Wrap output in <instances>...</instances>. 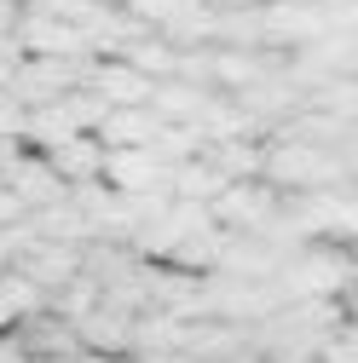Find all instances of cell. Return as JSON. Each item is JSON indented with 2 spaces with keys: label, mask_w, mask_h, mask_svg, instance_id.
Here are the masks:
<instances>
[{
  "label": "cell",
  "mask_w": 358,
  "mask_h": 363,
  "mask_svg": "<svg viewBox=\"0 0 358 363\" xmlns=\"http://www.w3.org/2000/svg\"><path fill=\"white\" fill-rule=\"evenodd\" d=\"M260 185H272L278 196H306V191H330V185H352V167L330 150H312V145H272L266 139L260 156Z\"/></svg>",
  "instance_id": "1"
},
{
  "label": "cell",
  "mask_w": 358,
  "mask_h": 363,
  "mask_svg": "<svg viewBox=\"0 0 358 363\" xmlns=\"http://www.w3.org/2000/svg\"><path fill=\"white\" fill-rule=\"evenodd\" d=\"M278 208H283V196L272 185H260V179H237V185H226V191L214 196L208 219L219 225V231H232V237H254L260 225L278 219Z\"/></svg>",
  "instance_id": "2"
},
{
  "label": "cell",
  "mask_w": 358,
  "mask_h": 363,
  "mask_svg": "<svg viewBox=\"0 0 358 363\" xmlns=\"http://www.w3.org/2000/svg\"><path fill=\"white\" fill-rule=\"evenodd\" d=\"M99 179L110 196H168V167L151 150H104Z\"/></svg>",
  "instance_id": "3"
},
{
  "label": "cell",
  "mask_w": 358,
  "mask_h": 363,
  "mask_svg": "<svg viewBox=\"0 0 358 363\" xmlns=\"http://www.w3.org/2000/svg\"><path fill=\"white\" fill-rule=\"evenodd\" d=\"M6 271H18V277H29L40 294H58V289H70L75 277H81V248H58V242H40L35 237V248H23Z\"/></svg>",
  "instance_id": "4"
},
{
  "label": "cell",
  "mask_w": 358,
  "mask_h": 363,
  "mask_svg": "<svg viewBox=\"0 0 358 363\" xmlns=\"http://www.w3.org/2000/svg\"><path fill=\"white\" fill-rule=\"evenodd\" d=\"M81 86H87V93H99L104 110H145V99H151V81L139 69H127L121 58H93Z\"/></svg>",
  "instance_id": "5"
},
{
  "label": "cell",
  "mask_w": 358,
  "mask_h": 363,
  "mask_svg": "<svg viewBox=\"0 0 358 363\" xmlns=\"http://www.w3.org/2000/svg\"><path fill=\"white\" fill-rule=\"evenodd\" d=\"M0 185H6L29 213H40V208H53V202L70 196V185H58V173L47 167V156H35V150H23L6 173H0Z\"/></svg>",
  "instance_id": "6"
},
{
  "label": "cell",
  "mask_w": 358,
  "mask_h": 363,
  "mask_svg": "<svg viewBox=\"0 0 358 363\" xmlns=\"http://www.w3.org/2000/svg\"><path fill=\"white\" fill-rule=\"evenodd\" d=\"M47 167L58 173V185H93V179L104 173V150H99L93 133H81V139L47 150Z\"/></svg>",
  "instance_id": "7"
},
{
  "label": "cell",
  "mask_w": 358,
  "mask_h": 363,
  "mask_svg": "<svg viewBox=\"0 0 358 363\" xmlns=\"http://www.w3.org/2000/svg\"><path fill=\"white\" fill-rule=\"evenodd\" d=\"M156 116L151 110H110L104 121H99V133H93V139H99V150H145L151 139H156Z\"/></svg>",
  "instance_id": "8"
},
{
  "label": "cell",
  "mask_w": 358,
  "mask_h": 363,
  "mask_svg": "<svg viewBox=\"0 0 358 363\" xmlns=\"http://www.w3.org/2000/svg\"><path fill=\"white\" fill-rule=\"evenodd\" d=\"M23 219H29V208H23L6 185H0V231H12V225H23Z\"/></svg>",
  "instance_id": "9"
},
{
  "label": "cell",
  "mask_w": 358,
  "mask_h": 363,
  "mask_svg": "<svg viewBox=\"0 0 358 363\" xmlns=\"http://www.w3.org/2000/svg\"><path fill=\"white\" fill-rule=\"evenodd\" d=\"M0 363H29V352L18 346V335H0Z\"/></svg>",
  "instance_id": "10"
},
{
  "label": "cell",
  "mask_w": 358,
  "mask_h": 363,
  "mask_svg": "<svg viewBox=\"0 0 358 363\" xmlns=\"http://www.w3.org/2000/svg\"><path fill=\"white\" fill-rule=\"evenodd\" d=\"M18 156H23V139H0V173H6Z\"/></svg>",
  "instance_id": "11"
},
{
  "label": "cell",
  "mask_w": 358,
  "mask_h": 363,
  "mask_svg": "<svg viewBox=\"0 0 358 363\" xmlns=\"http://www.w3.org/2000/svg\"><path fill=\"white\" fill-rule=\"evenodd\" d=\"M93 6H127V0H93Z\"/></svg>",
  "instance_id": "12"
}]
</instances>
